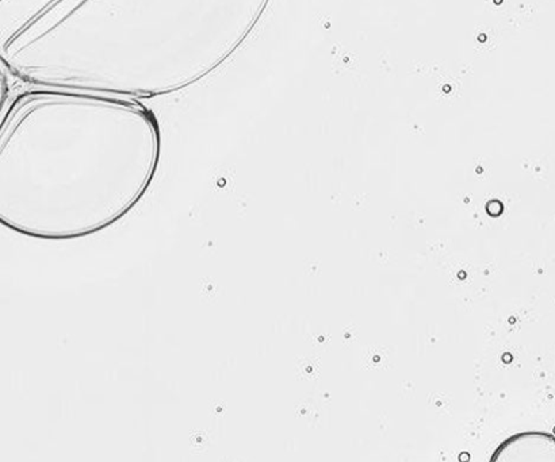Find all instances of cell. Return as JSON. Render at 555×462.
Wrapping results in <instances>:
<instances>
[{"label": "cell", "mask_w": 555, "mask_h": 462, "mask_svg": "<svg viewBox=\"0 0 555 462\" xmlns=\"http://www.w3.org/2000/svg\"><path fill=\"white\" fill-rule=\"evenodd\" d=\"M160 157V127L145 105L23 94L0 127V223L45 241L105 230L145 196Z\"/></svg>", "instance_id": "6da1fadb"}, {"label": "cell", "mask_w": 555, "mask_h": 462, "mask_svg": "<svg viewBox=\"0 0 555 462\" xmlns=\"http://www.w3.org/2000/svg\"><path fill=\"white\" fill-rule=\"evenodd\" d=\"M489 462H555V435L521 431L501 442Z\"/></svg>", "instance_id": "7a4b0ae2"}, {"label": "cell", "mask_w": 555, "mask_h": 462, "mask_svg": "<svg viewBox=\"0 0 555 462\" xmlns=\"http://www.w3.org/2000/svg\"><path fill=\"white\" fill-rule=\"evenodd\" d=\"M459 460H461V462H469L470 460L469 453H462V454L459 456Z\"/></svg>", "instance_id": "3957f363"}]
</instances>
